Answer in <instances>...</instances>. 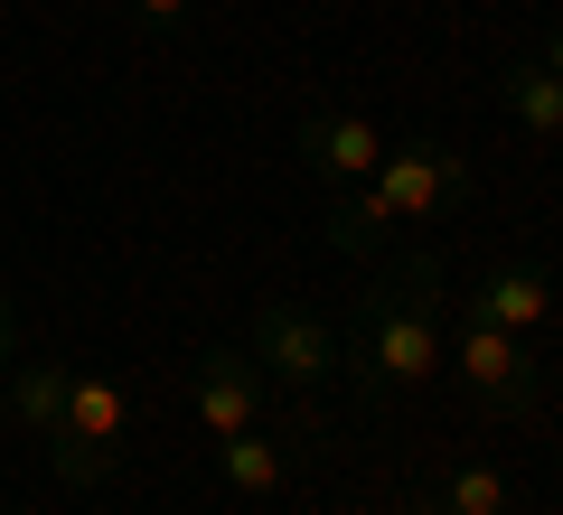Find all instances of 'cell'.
I'll use <instances>...</instances> for the list:
<instances>
[{
  "label": "cell",
  "mask_w": 563,
  "mask_h": 515,
  "mask_svg": "<svg viewBox=\"0 0 563 515\" xmlns=\"http://www.w3.org/2000/svg\"><path fill=\"white\" fill-rule=\"evenodd\" d=\"M470 198V159L451 141H395L376 159V179H357L339 206H329V244L339 254H376L385 225H413V216H451Z\"/></svg>",
  "instance_id": "7a4b0ae2"
},
{
  "label": "cell",
  "mask_w": 563,
  "mask_h": 515,
  "mask_svg": "<svg viewBox=\"0 0 563 515\" xmlns=\"http://www.w3.org/2000/svg\"><path fill=\"white\" fill-rule=\"evenodd\" d=\"M122 432H132L122 376H66V422H57V440H47V469H57L66 488H103L113 459H122Z\"/></svg>",
  "instance_id": "3957f363"
},
{
  "label": "cell",
  "mask_w": 563,
  "mask_h": 515,
  "mask_svg": "<svg viewBox=\"0 0 563 515\" xmlns=\"http://www.w3.org/2000/svg\"><path fill=\"white\" fill-rule=\"evenodd\" d=\"M217 478H225L235 496H273L282 478H291V459H282L263 432H225V440H217Z\"/></svg>",
  "instance_id": "8fae6325"
},
{
  "label": "cell",
  "mask_w": 563,
  "mask_h": 515,
  "mask_svg": "<svg viewBox=\"0 0 563 515\" xmlns=\"http://www.w3.org/2000/svg\"><path fill=\"white\" fill-rule=\"evenodd\" d=\"M244 347H254V366L263 376H282V384H339L347 376V347H339V328H329L320 310H301V300H263L254 310V328H244Z\"/></svg>",
  "instance_id": "5b68a950"
},
{
  "label": "cell",
  "mask_w": 563,
  "mask_h": 515,
  "mask_svg": "<svg viewBox=\"0 0 563 515\" xmlns=\"http://www.w3.org/2000/svg\"><path fill=\"white\" fill-rule=\"evenodd\" d=\"M507 506H517V488H507L498 469H479V459L451 469L442 488H432V515H507Z\"/></svg>",
  "instance_id": "7c38bea8"
},
{
  "label": "cell",
  "mask_w": 563,
  "mask_h": 515,
  "mask_svg": "<svg viewBox=\"0 0 563 515\" xmlns=\"http://www.w3.org/2000/svg\"><path fill=\"white\" fill-rule=\"evenodd\" d=\"M188 403H198L207 440L254 432V413H263V366H254V347H207L198 376H188Z\"/></svg>",
  "instance_id": "52a82bcc"
},
{
  "label": "cell",
  "mask_w": 563,
  "mask_h": 515,
  "mask_svg": "<svg viewBox=\"0 0 563 515\" xmlns=\"http://www.w3.org/2000/svg\"><path fill=\"white\" fill-rule=\"evenodd\" d=\"M404 515H432V496H422V506H404Z\"/></svg>",
  "instance_id": "2e32d148"
},
{
  "label": "cell",
  "mask_w": 563,
  "mask_h": 515,
  "mask_svg": "<svg viewBox=\"0 0 563 515\" xmlns=\"http://www.w3.org/2000/svg\"><path fill=\"white\" fill-rule=\"evenodd\" d=\"M132 20H151V29H179V20H188V0H132Z\"/></svg>",
  "instance_id": "4fadbf2b"
},
{
  "label": "cell",
  "mask_w": 563,
  "mask_h": 515,
  "mask_svg": "<svg viewBox=\"0 0 563 515\" xmlns=\"http://www.w3.org/2000/svg\"><path fill=\"white\" fill-rule=\"evenodd\" d=\"M451 366H461V384L488 403V413H544V376H536V337H507L488 328L479 310H461V328L442 337Z\"/></svg>",
  "instance_id": "277c9868"
},
{
  "label": "cell",
  "mask_w": 563,
  "mask_h": 515,
  "mask_svg": "<svg viewBox=\"0 0 563 515\" xmlns=\"http://www.w3.org/2000/svg\"><path fill=\"white\" fill-rule=\"evenodd\" d=\"M0 403H10V422H20V432L57 440V422H66V366H57V357H10Z\"/></svg>",
  "instance_id": "9c48e42d"
},
{
  "label": "cell",
  "mask_w": 563,
  "mask_h": 515,
  "mask_svg": "<svg viewBox=\"0 0 563 515\" xmlns=\"http://www.w3.org/2000/svg\"><path fill=\"white\" fill-rule=\"evenodd\" d=\"M10 357H20V318H10V291H0V376H10Z\"/></svg>",
  "instance_id": "5bb4252c"
},
{
  "label": "cell",
  "mask_w": 563,
  "mask_h": 515,
  "mask_svg": "<svg viewBox=\"0 0 563 515\" xmlns=\"http://www.w3.org/2000/svg\"><path fill=\"white\" fill-rule=\"evenodd\" d=\"M291 150H301V169L320 188H357V179H376V159L395 150V141H385L366 113H347V103H320V113H301Z\"/></svg>",
  "instance_id": "8992f818"
},
{
  "label": "cell",
  "mask_w": 563,
  "mask_h": 515,
  "mask_svg": "<svg viewBox=\"0 0 563 515\" xmlns=\"http://www.w3.org/2000/svg\"><path fill=\"white\" fill-rule=\"evenodd\" d=\"M347 376H357V403L413 394V384L442 376V262L432 254H395L357 300V328L339 337Z\"/></svg>",
  "instance_id": "6da1fadb"
},
{
  "label": "cell",
  "mask_w": 563,
  "mask_h": 515,
  "mask_svg": "<svg viewBox=\"0 0 563 515\" xmlns=\"http://www.w3.org/2000/svg\"><path fill=\"white\" fill-rule=\"evenodd\" d=\"M536 66H544V76H563V29H544V57Z\"/></svg>",
  "instance_id": "9a60e30c"
},
{
  "label": "cell",
  "mask_w": 563,
  "mask_h": 515,
  "mask_svg": "<svg viewBox=\"0 0 563 515\" xmlns=\"http://www.w3.org/2000/svg\"><path fill=\"white\" fill-rule=\"evenodd\" d=\"M488 94H498L536 141H563V76H544L536 57H507L498 76H488Z\"/></svg>",
  "instance_id": "30bf717a"
},
{
  "label": "cell",
  "mask_w": 563,
  "mask_h": 515,
  "mask_svg": "<svg viewBox=\"0 0 563 515\" xmlns=\"http://www.w3.org/2000/svg\"><path fill=\"white\" fill-rule=\"evenodd\" d=\"M470 310L507 337H544L554 328V281H544V262H488L470 281Z\"/></svg>",
  "instance_id": "ba28073f"
}]
</instances>
